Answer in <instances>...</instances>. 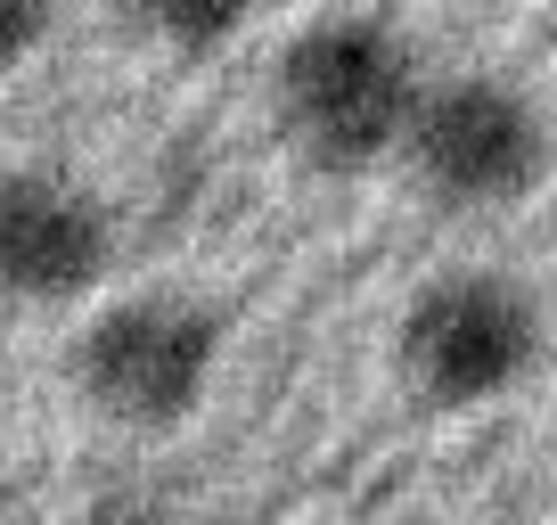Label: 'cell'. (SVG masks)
<instances>
[{
	"label": "cell",
	"mask_w": 557,
	"mask_h": 525,
	"mask_svg": "<svg viewBox=\"0 0 557 525\" xmlns=\"http://www.w3.org/2000/svg\"><path fill=\"white\" fill-rule=\"evenodd\" d=\"M394 157L443 213H500L524 206L549 173V115L508 74H443L418 83Z\"/></svg>",
	"instance_id": "2"
},
{
	"label": "cell",
	"mask_w": 557,
	"mask_h": 525,
	"mask_svg": "<svg viewBox=\"0 0 557 525\" xmlns=\"http://www.w3.org/2000/svg\"><path fill=\"white\" fill-rule=\"evenodd\" d=\"M222 313L206 296H181V288H148V296H123L74 337V386L83 403L107 411L132 436H164V427L197 419V403L213 394V369H222Z\"/></svg>",
	"instance_id": "3"
},
{
	"label": "cell",
	"mask_w": 557,
	"mask_h": 525,
	"mask_svg": "<svg viewBox=\"0 0 557 525\" xmlns=\"http://www.w3.org/2000/svg\"><path fill=\"white\" fill-rule=\"evenodd\" d=\"M115 271V213L58 164L0 173V304H74Z\"/></svg>",
	"instance_id": "5"
},
{
	"label": "cell",
	"mask_w": 557,
	"mask_h": 525,
	"mask_svg": "<svg viewBox=\"0 0 557 525\" xmlns=\"http://www.w3.org/2000/svg\"><path fill=\"white\" fill-rule=\"evenodd\" d=\"M123 17L139 34L157 41V50H181V58H213L246 34L255 17V0H123Z\"/></svg>",
	"instance_id": "6"
},
{
	"label": "cell",
	"mask_w": 557,
	"mask_h": 525,
	"mask_svg": "<svg viewBox=\"0 0 557 525\" xmlns=\"http://www.w3.org/2000/svg\"><path fill=\"white\" fill-rule=\"evenodd\" d=\"M418 50L369 9L312 17L271 74L278 132L312 173H369L401 148V123L418 107Z\"/></svg>",
	"instance_id": "1"
},
{
	"label": "cell",
	"mask_w": 557,
	"mask_h": 525,
	"mask_svg": "<svg viewBox=\"0 0 557 525\" xmlns=\"http://www.w3.org/2000/svg\"><path fill=\"white\" fill-rule=\"evenodd\" d=\"M401 386L426 411H484L541 362V304L508 271H443L401 304Z\"/></svg>",
	"instance_id": "4"
},
{
	"label": "cell",
	"mask_w": 557,
	"mask_h": 525,
	"mask_svg": "<svg viewBox=\"0 0 557 525\" xmlns=\"http://www.w3.org/2000/svg\"><path fill=\"white\" fill-rule=\"evenodd\" d=\"M50 25H58V0H0V74L25 66L50 41Z\"/></svg>",
	"instance_id": "7"
}]
</instances>
